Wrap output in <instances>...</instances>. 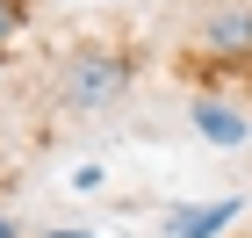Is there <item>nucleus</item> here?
Wrapping results in <instances>:
<instances>
[{"mask_svg": "<svg viewBox=\"0 0 252 238\" xmlns=\"http://www.w3.org/2000/svg\"><path fill=\"white\" fill-rule=\"evenodd\" d=\"M0 238H22V231H15V217H0Z\"/></svg>", "mask_w": 252, "mask_h": 238, "instance_id": "6", "label": "nucleus"}, {"mask_svg": "<svg viewBox=\"0 0 252 238\" xmlns=\"http://www.w3.org/2000/svg\"><path fill=\"white\" fill-rule=\"evenodd\" d=\"M29 29V0H0V58H7V43Z\"/></svg>", "mask_w": 252, "mask_h": 238, "instance_id": "5", "label": "nucleus"}, {"mask_svg": "<svg viewBox=\"0 0 252 238\" xmlns=\"http://www.w3.org/2000/svg\"><path fill=\"white\" fill-rule=\"evenodd\" d=\"M245 101H252V65H245Z\"/></svg>", "mask_w": 252, "mask_h": 238, "instance_id": "8", "label": "nucleus"}, {"mask_svg": "<svg viewBox=\"0 0 252 238\" xmlns=\"http://www.w3.org/2000/svg\"><path fill=\"white\" fill-rule=\"evenodd\" d=\"M137 79V58L123 51V43H87V51H72L58 72V101L72 108V116H101V108H116L123 94H130Z\"/></svg>", "mask_w": 252, "mask_h": 238, "instance_id": "1", "label": "nucleus"}, {"mask_svg": "<svg viewBox=\"0 0 252 238\" xmlns=\"http://www.w3.org/2000/svg\"><path fill=\"white\" fill-rule=\"evenodd\" d=\"M188 58H216V65H252V7H216L194 22Z\"/></svg>", "mask_w": 252, "mask_h": 238, "instance_id": "2", "label": "nucleus"}, {"mask_svg": "<svg viewBox=\"0 0 252 238\" xmlns=\"http://www.w3.org/2000/svg\"><path fill=\"white\" fill-rule=\"evenodd\" d=\"M238 209H245L238 195H223V202H194V209L180 202L173 217H166V238H216V231H231V224H238Z\"/></svg>", "mask_w": 252, "mask_h": 238, "instance_id": "3", "label": "nucleus"}, {"mask_svg": "<svg viewBox=\"0 0 252 238\" xmlns=\"http://www.w3.org/2000/svg\"><path fill=\"white\" fill-rule=\"evenodd\" d=\"M0 79H7V58H0Z\"/></svg>", "mask_w": 252, "mask_h": 238, "instance_id": "9", "label": "nucleus"}, {"mask_svg": "<svg viewBox=\"0 0 252 238\" xmlns=\"http://www.w3.org/2000/svg\"><path fill=\"white\" fill-rule=\"evenodd\" d=\"M194 130H202V137L209 144H223V152H231V144H245L252 137V123H245V108H231V101H216V94H194Z\"/></svg>", "mask_w": 252, "mask_h": 238, "instance_id": "4", "label": "nucleus"}, {"mask_svg": "<svg viewBox=\"0 0 252 238\" xmlns=\"http://www.w3.org/2000/svg\"><path fill=\"white\" fill-rule=\"evenodd\" d=\"M43 238H94V231H43Z\"/></svg>", "mask_w": 252, "mask_h": 238, "instance_id": "7", "label": "nucleus"}]
</instances>
